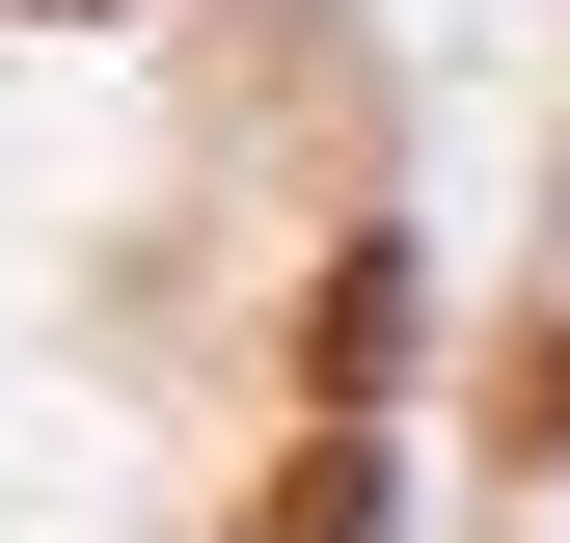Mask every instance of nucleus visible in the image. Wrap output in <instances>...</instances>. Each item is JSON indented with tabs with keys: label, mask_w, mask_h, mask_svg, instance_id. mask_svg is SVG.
Here are the masks:
<instances>
[{
	"label": "nucleus",
	"mask_w": 570,
	"mask_h": 543,
	"mask_svg": "<svg viewBox=\"0 0 570 543\" xmlns=\"http://www.w3.org/2000/svg\"><path fill=\"white\" fill-rule=\"evenodd\" d=\"M381 136L272 0H0V543H353Z\"/></svg>",
	"instance_id": "obj_1"
},
{
	"label": "nucleus",
	"mask_w": 570,
	"mask_h": 543,
	"mask_svg": "<svg viewBox=\"0 0 570 543\" xmlns=\"http://www.w3.org/2000/svg\"><path fill=\"white\" fill-rule=\"evenodd\" d=\"M489 543H570V272H543L517 381H489Z\"/></svg>",
	"instance_id": "obj_2"
}]
</instances>
